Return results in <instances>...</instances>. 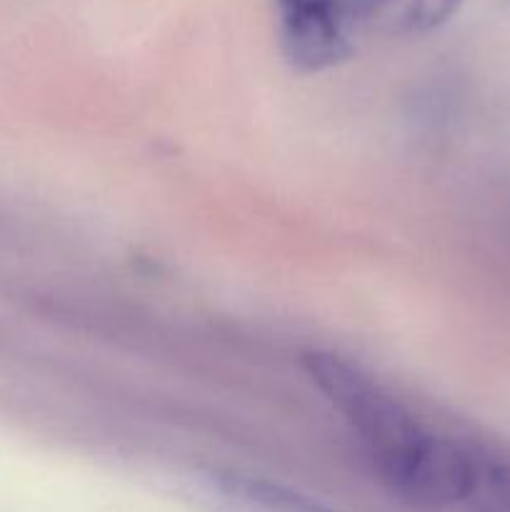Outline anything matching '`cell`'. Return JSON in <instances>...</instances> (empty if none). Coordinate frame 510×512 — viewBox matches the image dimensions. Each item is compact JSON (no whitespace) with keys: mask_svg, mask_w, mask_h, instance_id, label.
Wrapping results in <instances>:
<instances>
[{"mask_svg":"<svg viewBox=\"0 0 510 512\" xmlns=\"http://www.w3.org/2000/svg\"><path fill=\"white\" fill-rule=\"evenodd\" d=\"M463 0H348L350 28L383 38L423 35L448 23Z\"/></svg>","mask_w":510,"mask_h":512,"instance_id":"277c9868","label":"cell"},{"mask_svg":"<svg viewBox=\"0 0 510 512\" xmlns=\"http://www.w3.org/2000/svg\"><path fill=\"white\" fill-rule=\"evenodd\" d=\"M283 53L293 68L318 73L350 55L348 0H275Z\"/></svg>","mask_w":510,"mask_h":512,"instance_id":"7a4b0ae2","label":"cell"},{"mask_svg":"<svg viewBox=\"0 0 510 512\" xmlns=\"http://www.w3.org/2000/svg\"><path fill=\"white\" fill-rule=\"evenodd\" d=\"M470 498L480 512H510V468L508 465L478 463Z\"/></svg>","mask_w":510,"mask_h":512,"instance_id":"5b68a950","label":"cell"},{"mask_svg":"<svg viewBox=\"0 0 510 512\" xmlns=\"http://www.w3.org/2000/svg\"><path fill=\"white\" fill-rule=\"evenodd\" d=\"M190 495L210 512H338L270 480L223 470L195 475Z\"/></svg>","mask_w":510,"mask_h":512,"instance_id":"3957f363","label":"cell"},{"mask_svg":"<svg viewBox=\"0 0 510 512\" xmlns=\"http://www.w3.org/2000/svg\"><path fill=\"white\" fill-rule=\"evenodd\" d=\"M303 370L335 413L343 415L380 480L400 500L445 508L470 498L478 463L425 428L373 375L325 350H308Z\"/></svg>","mask_w":510,"mask_h":512,"instance_id":"6da1fadb","label":"cell"}]
</instances>
